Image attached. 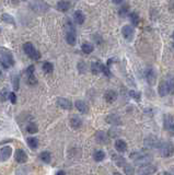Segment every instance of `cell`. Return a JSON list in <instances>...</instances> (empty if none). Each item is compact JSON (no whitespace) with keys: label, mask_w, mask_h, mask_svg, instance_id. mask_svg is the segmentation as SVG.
Returning <instances> with one entry per match:
<instances>
[{"label":"cell","mask_w":174,"mask_h":175,"mask_svg":"<svg viewBox=\"0 0 174 175\" xmlns=\"http://www.w3.org/2000/svg\"><path fill=\"white\" fill-rule=\"evenodd\" d=\"M9 99H10V101H11V103H12V104H16V93H13V92L9 93Z\"/></svg>","instance_id":"7bdbcfd3"},{"label":"cell","mask_w":174,"mask_h":175,"mask_svg":"<svg viewBox=\"0 0 174 175\" xmlns=\"http://www.w3.org/2000/svg\"><path fill=\"white\" fill-rule=\"evenodd\" d=\"M146 79L148 81V83L150 86H153L157 81V76H155V70L152 68H148V70L146 71Z\"/></svg>","instance_id":"ba28073f"},{"label":"cell","mask_w":174,"mask_h":175,"mask_svg":"<svg viewBox=\"0 0 174 175\" xmlns=\"http://www.w3.org/2000/svg\"><path fill=\"white\" fill-rule=\"evenodd\" d=\"M28 83L31 84V86H34V84L37 83V80H36V78H35L34 74H32V76H28Z\"/></svg>","instance_id":"f35d334b"},{"label":"cell","mask_w":174,"mask_h":175,"mask_svg":"<svg viewBox=\"0 0 174 175\" xmlns=\"http://www.w3.org/2000/svg\"><path fill=\"white\" fill-rule=\"evenodd\" d=\"M82 51L84 54H91L93 49H94V46L91 44V43H88V42H84L82 44V47H81Z\"/></svg>","instance_id":"603a6c76"},{"label":"cell","mask_w":174,"mask_h":175,"mask_svg":"<svg viewBox=\"0 0 174 175\" xmlns=\"http://www.w3.org/2000/svg\"><path fill=\"white\" fill-rule=\"evenodd\" d=\"M29 57L31 58V59H33V60H38V59L41 58V53L35 49V51H33V53H32L31 55H30Z\"/></svg>","instance_id":"8d00e7d4"},{"label":"cell","mask_w":174,"mask_h":175,"mask_svg":"<svg viewBox=\"0 0 174 175\" xmlns=\"http://www.w3.org/2000/svg\"><path fill=\"white\" fill-rule=\"evenodd\" d=\"M0 54H1V58H0V63L4 68H9L10 66L14 65V59H13L12 54L7 49L0 48Z\"/></svg>","instance_id":"6da1fadb"},{"label":"cell","mask_w":174,"mask_h":175,"mask_svg":"<svg viewBox=\"0 0 174 175\" xmlns=\"http://www.w3.org/2000/svg\"><path fill=\"white\" fill-rule=\"evenodd\" d=\"M114 3H116V4H120V3H124L123 1H113Z\"/></svg>","instance_id":"7dc6e473"},{"label":"cell","mask_w":174,"mask_h":175,"mask_svg":"<svg viewBox=\"0 0 174 175\" xmlns=\"http://www.w3.org/2000/svg\"><path fill=\"white\" fill-rule=\"evenodd\" d=\"M34 69H35V67L33 66V65L29 66L28 69H26V74H28V76H32V74H34Z\"/></svg>","instance_id":"b9f144b4"},{"label":"cell","mask_w":174,"mask_h":175,"mask_svg":"<svg viewBox=\"0 0 174 175\" xmlns=\"http://www.w3.org/2000/svg\"><path fill=\"white\" fill-rule=\"evenodd\" d=\"M124 172L126 173L127 175H134V173H135V169L133 168V165L126 164V165L124 166Z\"/></svg>","instance_id":"d590c367"},{"label":"cell","mask_w":174,"mask_h":175,"mask_svg":"<svg viewBox=\"0 0 174 175\" xmlns=\"http://www.w3.org/2000/svg\"><path fill=\"white\" fill-rule=\"evenodd\" d=\"M13 88L14 89H19V77H14L13 78Z\"/></svg>","instance_id":"ee69618b"},{"label":"cell","mask_w":174,"mask_h":175,"mask_svg":"<svg viewBox=\"0 0 174 175\" xmlns=\"http://www.w3.org/2000/svg\"><path fill=\"white\" fill-rule=\"evenodd\" d=\"M23 51H24V53H25L28 56H30V55H31L32 53L35 51V48H34V46H33L32 43L28 42V43H25V44L23 45Z\"/></svg>","instance_id":"d4e9b609"},{"label":"cell","mask_w":174,"mask_h":175,"mask_svg":"<svg viewBox=\"0 0 174 175\" xmlns=\"http://www.w3.org/2000/svg\"><path fill=\"white\" fill-rule=\"evenodd\" d=\"M26 130L29 131L30 134H36L38 131V128H37V125L34 124V123H31L26 126Z\"/></svg>","instance_id":"1f68e13d"},{"label":"cell","mask_w":174,"mask_h":175,"mask_svg":"<svg viewBox=\"0 0 174 175\" xmlns=\"http://www.w3.org/2000/svg\"><path fill=\"white\" fill-rule=\"evenodd\" d=\"M104 99L106 102L108 103H113L116 101L117 99V94L115 91H113V90H108V91H106L104 94Z\"/></svg>","instance_id":"5bb4252c"},{"label":"cell","mask_w":174,"mask_h":175,"mask_svg":"<svg viewBox=\"0 0 174 175\" xmlns=\"http://www.w3.org/2000/svg\"><path fill=\"white\" fill-rule=\"evenodd\" d=\"M113 160H114L115 162L117 163V165L118 166H125L124 165V164H125V162H126V161H125V159H124V158H122V156H116V154H115V156H113Z\"/></svg>","instance_id":"d6a6232c"},{"label":"cell","mask_w":174,"mask_h":175,"mask_svg":"<svg viewBox=\"0 0 174 175\" xmlns=\"http://www.w3.org/2000/svg\"><path fill=\"white\" fill-rule=\"evenodd\" d=\"M155 171H157L155 166H152V165H145V168L140 169V172L145 173V174H152V173H155Z\"/></svg>","instance_id":"f546056e"},{"label":"cell","mask_w":174,"mask_h":175,"mask_svg":"<svg viewBox=\"0 0 174 175\" xmlns=\"http://www.w3.org/2000/svg\"><path fill=\"white\" fill-rule=\"evenodd\" d=\"M14 159L18 163H25L28 161V154L22 149H16L14 153Z\"/></svg>","instance_id":"52a82bcc"},{"label":"cell","mask_w":174,"mask_h":175,"mask_svg":"<svg viewBox=\"0 0 174 175\" xmlns=\"http://www.w3.org/2000/svg\"><path fill=\"white\" fill-rule=\"evenodd\" d=\"M158 92L160 96H165L169 93V88L167 81H161L158 86Z\"/></svg>","instance_id":"4fadbf2b"},{"label":"cell","mask_w":174,"mask_h":175,"mask_svg":"<svg viewBox=\"0 0 174 175\" xmlns=\"http://www.w3.org/2000/svg\"><path fill=\"white\" fill-rule=\"evenodd\" d=\"M164 128L167 130L174 133V118L170 115H164Z\"/></svg>","instance_id":"9c48e42d"},{"label":"cell","mask_w":174,"mask_h":175,"mask_svg":"<svg viewBox=\"0 0 174 175\" xmlns=\"http://www.w3.org/2000/svg\"><path fill=\"white\" fill-rule=\"evenodd\" d=\"M129 19H130V22L133 23V25L137 26L139 25V22H140V18L138 16V13L136 12H133L129 14Z\"/></svg>","instance_id":"4316f807"},{"label":"cell","mask_w":174,"mask_h":175,"mask_svg":"<svg viewBox=\"0 0 174 175\" xmlns=\"http://www.w3.org/2000/svg\"><path fill=\"white\" fill-rule=\"evenodd\" d=\"M173 48H174V44H173Z\"/></svg>","instance_id":"816d5d0a"},{"label":"cell","mask_w":174,"mask_h":175,"mask_svg":"<svg viewBox=\"0 0 174 175\" xmlns=\"http://www.w3.org/2000/svg\"><path fill=\"white\" fill-rule=\"evenodd\" d=\"M66 41L69 45H75L77 42V36H76V32H67L66 35Z\"/></svg>","instance_id":"d6986e66"},{"label":"cell","mask_w":174,"mask_h":175,"mask_svg":"<svg viewBox=\"0 0 174 175\" xmlns=\"http://www.w3.org/2000/svg\"><path fill=\"white\" fill-rule=\"evenodd\" d=\"M57 105L59 107L63 108V109H71L72 108V103L70 102L68 99H63V98L57 99Z\"/></svg>","instance_id":"8fae6325"},{"label":"cell","mask_w":174,"mask_h":175,"mask_svg":"<svg viewBox=\"0 0 174 175\" xmlns=\"http://www.w3.org/2000/svg\"><path fill=\"white\" fill-rule=\"evenodd\" d=\"M81 125H82V121L79 117H77V116L71 117V119H70V126L71 127L75 128V129H78V128L81 127Z\"/></svg>","instance_id":"ffe728a7"},{"label":"cell","mask_w":174,"mask_h":175,"mask_svg":"<svg viewBox=\"0 0 174 175\" xmlns=\"http://www.w3.org/2000/svg\"><path fill=\"white\" fill-rule=\"evenodd\" d=\"M167 83H168L169 93L173 94L174 93V77L173 76H169L168 78H167Z\"/></svg>","instance_id":"83f0119b"},{"label":"cell","mask_w":174,"mask_h":175,"mask_svg":"<svg viewBox=\"0 0 174 175\" xmlns=\"http://www.w3.org/2000/svg\"><path fill=\"white\" fill-rule=\"evenodd\" d=\"M2 20L6 23H10V24H12V25H14V24H16V23H14V20H13V18L10 16V14H8V13H3V14H2Z\"/></svg>","instance_id":"e575fe53"},{"label":"cell","mask_w":174,"mask_h":175,"mask_svg":"<svg viewBox=\"0 0 174 175\" xmlns=\"http://www.w3.org/2000/svg\"><path fill=\"white\" fill-rule=\"evenodd\" d=\"M32 10L33 11H36L38 13H43L46 12L48 10V4L45 2H42V1H34V2L30 3Z\"/></svg>","instance_id":"277c9868"},{"label":"cell","mask_w":174,"mask_h":175,"mask_svg":"<svg viewBox=\"0 0 174 175\" xmlns=\"http://www.w3.org/2000/svg\"><path fill=\"white\" fill-rule=\"evenodd\" d=\"M161 153L162 156H165V158H169L174 153V144L172 142H164L161 144Z\"/></svg>","instance_id":"3957f363"},{"label":"cell","mask_w":174,"mask_h":175,"mask_svg":"<svg viewBox=\"0 0 174 175\" xmlns=\"http://www.w3.org/2000/svg\"><path fill=\"white\" fill-rule=\"evenodd\" d=\"M43 70H44L46 73L53 72V70H54V65L52 64V63H48V61H46V63H44V64H43Z\"/></svg>","instance_id":"4dcf8cb0"},{"label":"cell","mask_w":174,"mask_h":175,"mask_svg":"<svg viewBox=\"0 0 174 175\" xmlns=\"http://www.w3.org/2000/svg\"><path fill=\"white\" fill-rule=\"evenodd\" d=\"M73 19H75V22L77 23V24H83L84 23V20H86V16H84V14L82 13V11H80V10H77L76 12H75V14H73Z\"/></svg>","instance_id":"9a60e30c"},{"label":"cell","mask_w":174,"mask_h":175,"mask_svg":"<svg viewBox=\"0 0 174 175\" xmlns=\"http://www.w3.org/2000/svg\"><path fill=\"white\" fill-rule=\"evenodd\" d=\"M122 34L127 41H131L134 38V34H135V31H134L133 26L131 25H125L122 29Z\"/></svg>","instance_id":"8992f818"},{"label":"cell","mask_w":174,"mask_h":175,"mask_svg":"<svg viewBox=\"0 0 174 175\" xmlns=\"http://www.w3.org/2000/svg\"><path fill=\"white\" fill-rule=\"evenodd\" d=\"M71 3L69 1H58L57 2V9L61 12H66L70 9Z\"/></svg>","instance_id":"e0dca14e"},{"label":"cell","mask_w":174,"mask_h":175,"mask_svg":"<svg viewBox=\"0 0 174 175\" xmlns=\"http://www.w3.org/2000/svg\"><path fill=\"white\" fill-rule=\"evenodd\" d=\"M130 158L135 161V163L139 164V165H147L150 160H151V156H149L145 152H135L130 154Z\"/></svg>","instance_id":"7a4b0ae2"},{"label":"cell","mask_w":174,"mask_h":175,"mask_svg":"<svg viewBox=\"0 0 174 175\" xmlns=\"http://www.w3.org/2000/svg\"><path fill=\"white\" fill-rule=\"evenodd\" d=\"M78 69H79V72L84 73L87 71V65L83 61H80L79 64H78Z\"/></svg>","instance_id":"74e56055"},{"label":"cell","mask_w":174,"mask_h":175,"mask_svg":"<svg viewBox=\"0 0 174 175\" xmlns=\"http://www.w3.org/2000/svg\"><path fill=\"white\" fill-rule=\"evenodd\" d=\"M2 78V72H1V70H0V79Z\"/></svg>","instance_id":"c3c4849f"},{"label":"cell","mask_w":174,"mask_h":175,"mask_svg":"<svg viewBox=\"0 0 174 175\" xmlns=\"http://www.w3.org/2000/svg\"><path fill=\"white\" fill-rule=\"evenodd\" d=\"M12 154V148L10 146H4L0 149V162H6Z\"/></svg>","instance_id":"5b68a950"},{"label":"cell","mask_w":174,"mask_h":175,"mask_svg":"<svg viewBox=\"0 0 174 175\" xmlns=\"http://www.w3.org/2000/svg\"><path fill=\"white\" fill-rule=\"evenodd\" d=\"M102 68H103V64L100 61H94L91 64V71L93 74H99L102 72Z\"/></svg>","instance_id":"2e32d148"},{"label":"cell","mask_w":174,"mask_h":175,"mask_svg":"<svg viewBox=\"0 0 174 175\" xmlns=\"http://www.w3.org/2000/svg\"><path fill=\"white\" fill-rule=\"evenodd\" d=\"M76 107L77 109L80 112V113H82V114H87L89 112V106L88 104H87L86 102H83V101H80V100H78L76 103Z\"/></svg>","instance_id":"7c38bea8"},{"label":"cell","mask_w":174,"mask_h":175,"mask_svg":"<svg viewBox=\"0 0 174 175\" xmlns=\"http://www.w3.org/2000/svg\"><path fill=\"white\" fill-rule=\"evenodd\" d=\"M129 95H130V98L135 99L136 101H139L140 100V93L136 92V91H129Z\"/></svg>","instance_id":"ab89813d"},{"label":"cell","mask_w":174,"mask_h":175,"mask_svg":"<svg viewBox=\"0 0 174 175\" xmlns=\"http://www.w3.org/2000/svg\"><path fill=\"white\" fill-rule=\"evenodd\" d=\"M56 175H66V173L63 172V171H58V172L56 173Z\"/></svg>","instance_id":"bcb514c9"},{"label":"cell","mask_w":174,"mask_h":175,"mask_svg":"<svg viewBox=\"0 0 174 175\" xmlns=\"http://www.w3.org/2000/svg\"><path fill=\"white\" fill-rule=\"evenodd\" d=\"M172 36H173V39H174V33H173V35H172Z\"/></svg>","instance_id":"f907efd6"},{"label":"cell","mask_w":174,"mask_h":175,"mask_svg":"<svg viewBox=\"0 0 174 175\" xmlns=\"http://www.w3.org/2000/svg\"><path fill=\"white\" fill-rule=\"evenodd\" d=\"M102 72H104V74L106 77H111V71H110V68L108 66H104L103 65V68H102Z\"/></svg>","instance_id":"60d3db41"},{"label":"cell","mask_w":174,"mask_h":175,"mask_svg":"<svg viewBox=\"0 0 174 175\" xmlns=\"http://www.w3.org/2000/svg\"><path fill=\"white\" fill-rule=\"evenodd\" d=\"M145 144H146V147H149V148L157 147V144H158V139H157L155 136H151V137L147 138V139L145 140Z\"/></svg>","instance_id":"7402d4cb"},{"label":"cell","mask_w":174,"mask_h":175,"mask_svg":"<svg viewBox=\"0 0 174 175\" xmlns=\"http://www.w3.org/2000/svg\"><path fill=\"white\" fill-rule=\"evenodd\" d=\"M115 149L118 151V152H125L127 150V143L124 141V140H116L115 142Z\"/></svg>","instance_id":"ac0fdd59"},{"label":"cell","mask_w":174,"mask_h":175,"mask_svg":"<svg viewBox=\"0 0 174 175\" xmlns=\"http://www.w3.org/2000/svg\"><path fill=\"white\" fill-rule=\"evenodd\" d=\"M95 140L98 141L99 143H102V144H105V143L108 142V137L106 133L103 130H99L96 134H95Z\"/></svg>","instance_id":"30bf717a"},{"label":"cell","mask_w":174,"mask_h":175,"mask_svg":"<svg viewBox=\"0 0 174 175\" xmlns=\"http://www.w3.org/2000/svg\"><path fill=\"white\" fill-rule=\"evenodd\" d=\"M93 159L96 162H101L105 159V153L102 150H95L94 153H93Z\"/></svg>","instance_id":"44dd1931"},{"label":"cell","mask_w":174,"mask_h":175,"mask_svg":"<svg viewBox=\"0 0 174 175\" xmlns=\"http://www.w3.org/2000/svg\"><path fill=\"white\" fill-rule=\"evenodd\" d=\"M114 175H122L120 173H118V172H116V173H114Z\"/></svg>","instance_id":"681fc988"},{"label":"cell","mask_w":174,"mask_h":175,"mask_svg":"<svg viewBox=\"0 0 174 175\" xmlns=\"http://www.w3.org/2000/svg\"><path fill=\"white\" fill-rule=\"evenodd\" d=\"M106 121L110 123V124H116V125H119L120 124V118L118 115H115V114H112L110 116H108L106 118Z\"/></svg>","instance_id":"cb8c5ba5"},{"label":"cell","mask_w":174,"mask_h":175,"mask_svg":"<svg viewBox=\"0 0 174 175\" xmlns=\"http://www.w3.org/2000/svg\"><path fill=\"white\" fill-rule=\"evenodd\" d=\"M26 141H28V144H29V147L31 148V149H36L38 147V140L37 138L35 137H29L28 139H26Z\"/></svg>","instance_id":"484cf974"},{"label":"cell","mask_w":174,"mask_h":175,"mask_svg":"<svg viewBox=\"0 0 174 175\" xmlns=\"http://www.w3.org/2000/svg\"><path fill=\"white\" fill-rule=\"evenodd\" d=\"M128 11H129V6L128 4H124L123 7H120L119 11H118V14L120 16H126L128 14Z\"/></svg>","instance_id":"836d02e7"},{"label":"cell","mask_w":174,"mask_h":175,"mask_svg":"<svg viewBox=\"0 0 174 175\" xmlns=\"http://www.w3.org/2000/svg\"><path fill=\"white\" fill-rule=\"evenodd\" d=\"M40 158H41L42 161L45 162V163H49L51 162V160H52L51 153L48 152V151H43V152L40 154Z\"/></svg>","instance_id":"f1b7e54d"},{"label":"cell","mask_w":174,"mask_h":175,"mask_svg":"<svg viewBox=\"0 0 174 175\" xmlns=\"http://www.w3.org/2000/svg\"><path fill=\"white\" fill-rule=\"evenodd\" d=\"M8 98H9V95H8V92H7L6 90H3L2 92H1V101H6Z\"/></svg>","instance_id":"f6af8a7d"}]
</instances>
